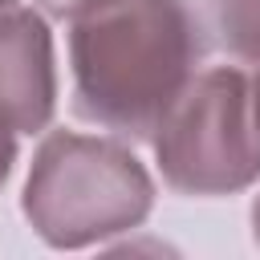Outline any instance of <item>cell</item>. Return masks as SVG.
Returning a JSON list of instances; mask_svg holds the SVG:
<instances>
[{
    "label": "cell",
    "mask_w": 260,
    "mask_h": 260,
    "mask_svg": "<svg viewBox=\"0 0 260 260\" xmlns=\"http://www.w3.org/2000/svg\"><path fill=\"white\" fill-rule=\"evenodd\" d=\"M211 49L191 0H89L69 16V110L126 142H150Z\"/></svg>",
    "instance_id": "1"
},
{
    "label": "cell",
    "mask_w": 260,
    "mask_h": 260,
    "mask_svg": "<svg viewBox=\"0 0 260 260\" xmlns=\"http://www.w3.org/2000/svg\"><path fill=\"white\" fill-rule=\"evenodd\" d=\"M154 179L126 138L45 130L32 150L20 211L57 252H77L146 223Z\"/></svg>",
    "instance_id": "2"
},
{
    "label": "cell",
    "mask_w": 260,
    "mask_h": 260,
    "mask_svg": "<svg viewBox=\"0 0 260 260\" xmlns=\"http://www.w3.org/2000/svg\"><path fill=\"white\" fill-rule=\"evenodd\" d=\"M154 162L179 195H236L260 179V130L252 114V73L240 65L199 69L158 122Z\"/></svg>",
    "instance_id": "3"
},
{
    "label": "cell",
    "mask_w": 260,
    "mask_h": 260,
    "mask_svg": "<svg viewBox=\"0 0 260 260\" xmlns=\"http://www.w3.org/2000/svg\"><path fill=\"white\" fill-rule=\"evenodd\" d=\"M57 110L53 32L41 8L0 12V187L16 167V138L45 134Z\"/></svg>",
    "instance_id": "4"
},
{
    "label": "cell",
    "mask_w": 260,
    "mask_h": 260,
    "mask_svg": "<svg viewBox=\"0 0 260 260\" xmlns=\"http://www.w3.org/2000/svg\"><path fill=\"white\" fill-rule=\"evenodd\" d=\"M211 41L240 65H260V0H203Z\"/></svg>",
    "instance_id": "5"
},
{
    "label": "cell",
    "mask_w": 260,
    "mask_h": 260,
    "mask_svg": "<svg viewBox=\"0 0 260 260\" xmlns=\"http://www.w3.org/2000/svg\"><path fill=\"white\" fill-rule=\"evenodd\" d=\"M89 0H37V8L45 12V16H53V20H69L77 8H85Z\"/></svg>",
    "instance_id": "6"
},
{
    "label": "cell",
    "mask_w": 260,
    "mask_h": 260,
    "mask_svg": "<svg viewBox=\"0 0 260 260\" xmlns=\"http://www.w3.org/2000/svg\"><path fill=\"white\" fill-rule=\"evenodd\" d=\"M252 114H256V130H260V65L252 73Z\"/></svg>",
    "instance_id": "7"
},
{
    "label": "cell",
    "mask_w": 260,
    "mask_h": 260,
    "mask_svg": "<svg viewBox=\"0 0 260 260\" xmlns=\"http://www.w3.org/2000/svg\"><path fill=\"white\" fill-rule=\"evenodd\" d=\"M248 219H252V240H256V248H260V195L252 199V211H248Z\"/></svg>",
    "instance_id": "8"
},
{
    "label": "cell",
    "mask_w": 260,
    "mask_h": 260,
    "mask_svg": "<svg viewBox=\"0 0 260 260\" xmlns=\"http://www.w3.org/2000/svg\"><path fill=\"white\" fill-rule=\"evenodd\" d=\"M16 4H20V0H0V12H4V8H16Z\"/></svg>",
    "instance_id": "9"
}]
</instances>
